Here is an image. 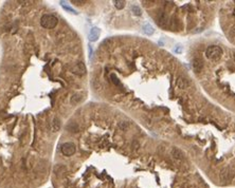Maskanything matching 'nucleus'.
I'll return each mask as SVG.
<instances>
[{
  "label": "nucleus",
  "instance_id": "obj_1",
  "mask_svg": "<svg viewBox=\"0 0 235 188\" xmlns=\"http://www.w3.org/2000/svg\"><path fill=\"white\" fill-rule=\"evenodd\" d=\"M39 23H40L41 28L45 30H52L58 24V18L54 14L45 13L39 18Z\"/></svg>",
  "mask_w": 235,
  "mask_h": 188
},
{
  "label": "nucleus",
  "instance_id": "obj_2",
  "mask_svg": "<svg viewBox=\"0 0 235 188\" xmlns=\"http://www.w3.org/2000/svg\"><path fill=\"white\" fill-rule=\"evenodd\" d=\"M221 55H223V50L219 47H217V46H211V47H209L207 49V51H205V56H207V58H209L210 60H213V61L218 60L221 57Z\"/></svg>",
  "mask_w": 235,
  "mask_h": 188
},
{
  "label": "nucleus",
  "instance_id": "obj_3",
  "mask_svg": "<svg viewBox=\"0 0 235 188\" xmlns=\"http://www.w3.org/2000/svg\"><path fill=\"white\" fill-rule=\"evenodd\" d=\"M75 151H76V147H75V145L72 142L64 143L61 146V152L65 156H72L75 153Z\"/></svg>",
  "mask_w": 235,
  "mask_h": 188
},
{
  "label": "nucleus",
  "instance_id": "obj_4",
  "mask_svg": "<svg viewBox=\"0 0 235 188\" xmlns=\"http://www.w3.org/2000/svg\"><path fill=\"white\" fill-rule=\"evenodd\" d=\"M73 73L76 75H84L86 74V67H85V63L83 61H79L76 65L73 67Z\"/></svg>",
  "mask_w": 235,
  "mask_h": 188
},
{
  "label": "nucleus",
  "instance_id": "obj_5",
  "mask_svg": "<svg viewBox=\"0 0 235 188\" xmlns=\"http://www.w3.org/2000/svg\"><path fill=\"white\" fill-rule=\"evenodd\" d=\"M100 35H101V30L99 28H92L89 33V40L94 43L99 39Z\"/></svg>",
  "mask_w": 235,
  "mask_h": 188
},
{
  "label": "nucleus",
  "instance_id": "obj_6",
  "mask_svg": "<svg viewBox=\"0 0 235 188\" xmlns=\"http://www.w3.org/2000/svg\"><path fill=\"white\" fill-rule=\"evenodd\" d=\"M192 67H193V70H194L195 72L198 73L199 71L202 69V67H203L202 60H201L200 58H194L192 60Z\"/></svg>",
  "mask_w": 235,
  "mask_h": 188
},
{
  "label": "nucleus",
  "instance_id": "obj_7",
  "mask_svg": "<svg viewBox=\"0 0 235 188\" xmlns=\"http://www.w3.org/2000/svg\"><path fill=\"white\" fill-rule=\"evenodd\" d=\"M143 33L145 35H147V36H150V35H153L154 34V32H155V30H154V28H153L152 26H150L149 23H145L143 26Z\"/></svg>",
  "mask_w": 235,
  "mask_h": 188
},
{
  "label": "nucleus",
  "instance_id": "obj_8",
  "mask_svg": "<svg viewBox=\"0 0 235 188\" xmlns=\"http://www.w3.org/2000/svg\"><path fill=\"white\" fill-rule=\"evenodd\" d=\"M82 101V95L81 94H74L72 97H71V103L72 104H77Z\"/></svg>",
  "mask_w": 235,
  "mask_h": 188
},
{
  "label": "nucleus",
  "instance_id": "obj_9",
  "mask_svg": "<svg viewBox=\"0 0 235 188\" xmlns=\"http://www.w3.org/2000/svg\"><path fill=\"white\" fill-rule=\"evenodd\" d=\"M114 6L117 9H119V10H122L125 6V1H122V0H116V1H114Z\"/></svg>",
  "mask_w": 235,
  "mask_h": 188
},
{
  "label": "nucleus",
  "instance_id": "obj_10",
  "mask_svg": "<svg viewBox=\"0 0 235 188\" xmlns=\"http://www.w3.org/2000/svg\"><path fill=\"white\" fill-rule=\"evenodd\" d=\"M178 86L180 88H185L188 86V80L185 78H182V77H179L178 78Z\"/></svg>",
  "mask_w": 235,
  "mask_h": 188
},
{
  "label": "nucleus",
  "instance_id": "obj_11",
  "mask_svg": "<svg viewBox=\"0 0 235 188\" xmlns=\"http://www.w3.org/2000/svg\"><path fill=\"white\" fill-rule=\"evenodd\" d=\"M132 12L134 13L136 16H140V15L142 14L140 6H138V5H132Z\"/></svg>",
  "mask_w": 235,
  "mask_h": 188
},
{
  "label": "nucleus",
  "instance_id": "obj_12",
  "mask_svg": "<svg viewBox=\"0 0 235 188\" xmlns=\"http://www.w3.org/2000/svg\"><path fill=\"white\" fill-rule=\"evenodd\" d=\"M61 6H63V8L65 9L66 11H68V12L72 13V14H77V12H76V11L74 10V9L70 8L69 5H66V4H64V3H63V1H61Z\"/></svg>",
  "mask_w": 235,
  "mask_h": 188
},
{
  "label": "nucleus",
  "instance_id": "obj_13",
  "mask_svg": "<svg viewBox=\"0 0 235 188\" xmlns=\"http://www.w3.org/2000/svg\"><path fill=\"white\" fill-rule=\"evenodd\" d=\"M173 154H174V156H176V158H178V159H181V158H182V156H183V154L181 153V152L179 151L178 149H174V150H173Z\"/></svg>",
  "mask_w": 235,
  "mask_h": 188
},
{
  "label": "nucleus",
  "instance_id": "obj_14",
  "mask_svg": "<svg viewBox=\"0 0 235 188\" xmlns=\"http://www.w3.org/2000/svg\"><path fill=\"white\" fill-rule=\"evenodd\" d=\"M234 60H235V53H234Z\"/></svg>",
  "mask_w": 235,
  "mask_h": 188
}]
</instances>
